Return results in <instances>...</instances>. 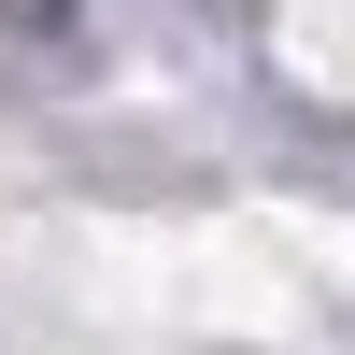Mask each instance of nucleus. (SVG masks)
<instances>
[{
    "mask_svg": "<svg viewBox=\"0 0 355 355\" xmlns=\"http://www.w3.org/2000/svg\"><path fill=\"white\" fill-rule=\"evenodd\" d=\"M0 43L15 57H85V0H0Z\"/></svg>",
    "mask_w": 355,
    "mask_h": 355,
    "instance_id": "obj_1",
    "label": "nucleus"
}]
</instances>
